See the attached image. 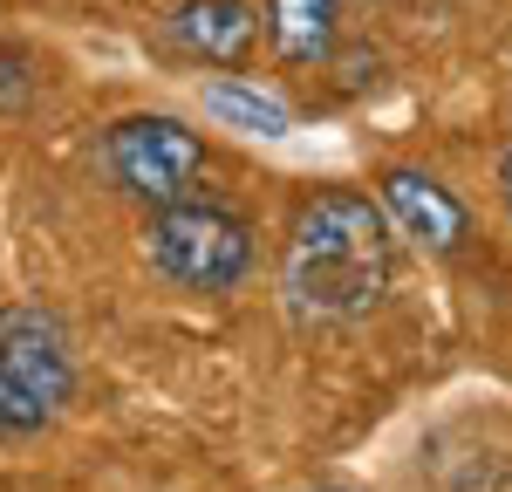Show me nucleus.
I'll list each match as a JSON object with an SVG mask.
<instances>
[{"label":"nucleus","instance_id":"nucleus-2","mask_svg":"<svg viewBox=\"0 0 512 492\" xmlns=\"http://www.w3.org/2000/svg\"><path fill=\"white\" fill-rule=\"evenodd\" d=\"M144 253L171 287H192V294H233L253 274V226L239 219L233 205L219 199H178L158 205L144 219Z\"/></svg>","mask_w":512,"mask_h":492},{"label":"nucleus","instance_id":"nucleus-6","mask_svg":"<svg viewBox=\"0 0 512 492\" xmlns=\"http://www.w3.org/2000/svg\"><path fill=\"white\" fill-rule=\"evenodd\" d=\"M164 35H171V48H185L192 62L239 69L253 55V41H260V14L246 0H185V7H171Z\"/></svg>","mask_w":512,"mask_h":492},{"label":"nucleus","instance_id":"nucleus-5","mask_svg":"<svg viewBox=\"0 0 512 492\" xmlns=\"http://www.w3.org/2000/svg\"><path fill=\"white\" fill-rule=\"evenodd\" d=\"M383 212H390V226H403V240L431 246V253H458L472 240V212L451 199L431 171H410V164L383 171Z\"/></svg>","mask_w":512,"mask_h":492},{"label":"nucleus","instance_id":"nucleus-10","mask_svg":"<svg viewBox=\"0 0 512 492\" xmlns=\"http://www.w3.org/2000/svg\"><path fill=\"white\" fill-rule=\"evenodd\" d=\"M35 89H41V69L28 48H0V117H28L35 110Z\"/></svg>","mask_w":512,"mask_h":492},{"label":"nucleus","instance_id":"nucleus-9","mask_svg":"<svg viewBox=\"0 0 512 492\" xmlns=\"http://www.w3.org/2000/svg\"><path fill=\"white\" fill-rule=\"evenodd\" d=\"M41 424H55V410H48L14 369L0 363V438H35Z\"/></svg>","mask_w":512,"mask_h":492},{"label":"nucleus","instance_id":"nucleus-11","mask_svg":"<svg viewBox=\"0 0 512 492\" xmlns=\"http://www.w3.org/2000/svg\"><path fill=\"white\" fill-rule=\"evenodd\" d=\"M499 199H506V212H512V144H506V158H499Z\"/></svg>","mask_w":512,"mask_h":492},{"label":"nucleus","instance_id":"nucleus-4","mask_svg":"<svg viewBox=\"0 0 512 492\" xmlns=\"http://www.w3.org/2000/svg\"><path fill=\"white\" fill-rule=\"evenodd\" d=\"M0 363L14 369L55 417H62L69 397H76V349H69V328L55 322L48 308H35V301L0 308Z\"/></svg>","mask_w":512,"mask_h":492},{"label":"nucleus","instance_id":"nucleus-8","mask_svg":"<svg viewBox=\"0 0 512 492\" xmlns=\"http://www.w3.org/2000/svg\"><path fill=\"white\" fill-rule=\"evenodd\" d=\"M198 103H205V117L226 123V130H246V137H287L294 130V110L280 103V96H267V89H253V82H198Z\"/></svg>","mask_w":512,"mask_h":492},{"label":"nucleus","instance_id":"nucleus-12","mask_svg":"<svg viewBox=\"0 0 512 492\" xmlns=\"http://www.w3.org/2000/svg\"><path fill=\"white\" fill-rule=\"evenodd\" d=\"M315 492H342V486H315Z\"/></svg>","mask_w":512,"mask_h":492},{"label":"nucleus","instance_id":"nucleus-1","mask_svg":"<svg viewBox=\"0 0 512 492\" xmlns=\"http://www.w3.org/2000/svg\"><path fill=\"white\" fill-rule=\"evenodd\" d=\"M396 281V240L390 212L362 192H315L294 205L280 287L301 322H362L383 308Z\"/></svg>","mask_w":512,"mask_h":492},{"label":"nucleus","instance_id":"nucleus-3","mask_svg":"<svg viewBox=\"0 0 512 492\" xmlns=\"http://www.w3.org/2000/svg\"><path fill=\"white\" fill-rule=\"evenodd\" d=\"M103 171H110V185H117L123 199L137 205H178L198 192V178H205V144H198V130H185L178 117H164V110H137V117H117L103 130Z\"/></svg>","mask_w":512,"mask_h":492},{"label":"nucleus","instance_id":"nucleus-7","mask_svg":"<svg viewBox=\"0 0 512 492\" xmlns=\"http://www.w3.org/2000/svg\"><path fill=\"white\" fill-rule=\"evenodd\" d=\"M267 35H274L280 62L321 69L342 48V0H267Z\"/></svg>","mask_w":512,"mask_h":492}]
</instances>
